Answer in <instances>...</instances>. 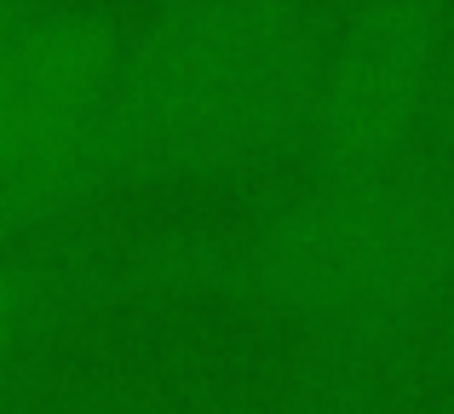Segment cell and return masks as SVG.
I'll return each instance as SVG.
<instances>
[{
	"instance_id": "6da1fadb",
	"label": "cell",
	"mask_w": 454,
	"mask_h": 414,
	"mask_svg": "<svg viewBox=\"0 0 454 414\" xmlns=\"http://www.w3.org/2000/svg\"><path fill=\"white\" fill-rule=\"evenodd\" d=\"M328 35L305 0H173L133 18L98 104L115 179H213L300 138Z\"/></svg>"
},
{
	"instance_id": "7a4b0ae2",
	"label": "cell",
	"mask_w": 454,
	"mask_h": 414,
	"mask_svg": "<svg viewBox=\"0 0 454 414\" xmlns=\"http://www.w3.org/2000/svg\"><path fill=\"white\" fill-rule=\"evenodd\" d=\"M449 265L454 219L409 173L317 179L219 254L231 288L322 334L414 323L443 293Z\"/></svg>"
},
{
	"instance_id": "3957f363",
	"label": "cell",
	"mask_w": 454,
	"mask_h": 414,
	"mask_svg": "<svg viewBox=\"0 0 454 414\" xmlns=\"http://www.w3.org/2000/svg\"><path fill=\"white\" fill-rule=\"evenodd\" d=\"M443 18L432 0H368L328 35L310 98V156L322 179L397 173L432 98Z\"/></svg>"
},
{
	"instance_id": "277c9868",
	"label": "cell",
	"mask_w": 454,
	"mask_h": 414,
	"mask_svg": "<svg viewBox=\"0 0 454 414\" xmlns=\"http://www.w3.org/2000/svg\"><path fill=\"white\" fill-rule=\"evenodd\" d=\"M133 18L110 6L0 0V110L87 115L104 104Z\"/></svg>"
},
{
	"instance_id": "5b68a950",
	"label": "cell",
	"mask_w": 454,
	"mask_h": 414,
	"mask_svg": "<svg viewBox=\"0 0 454 414\" xmlns=\"http://www.w3.org/2000/svg\"><path fill=\"white\" fill-rule=\"evenodd\" d=\"M115 179L104 150L98 110L35 115L0 110V254L52 219H69L81 202L104 196Z\"/></svg>"
},
{
	"instance_id": "8992f818",
	"label": "cell",
	"mask_w": 454,
	"mask_h": 414,
	"mask_svg": "<svg viewBox=\"0 0 454 414\" xmlns=\"http://www.w3.org/2000/svg\"><path fill=\"white\" fill-rule=\"evenodd\" d=\"M46 293H52V282H46L41 265H29L18 254H0V351L41 323Z\"/></svg>"
}]
</instances>
